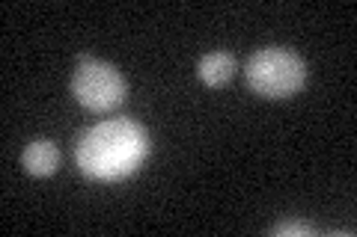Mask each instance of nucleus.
I'll return each mask as SVG.
<instances>
[{
  "label": "nucleus",
  "mask_w": 357,
  "mask_h": 237,
  "mask_svg": "<svg viewBox=\"0 0 357 237\" xmlns=\"http://www.w3.org/2000/svg\"><path fill=\"white\" fill-rule=\"evenodd\" d=\"M149 157V133L134 119H105L89 128L75 149L81 172L96 181H122Z\"/></svg>",
  "instance_id": "obj_1"
},
{
  "label": "nucleus",
  "mask_w": 357,
  "mask_h": 237,
  "mask_svg": "<svg viewBox=\"0 0 357 237\" xmlns=\"http://www.w3.org/2000/svg\"><path fill=\"white\" fill-rule=\"evenodd\" d=\"M126 77L110 63L102 60H81L72 74V95L77 104H84L93 113H107L126 101Z\"/></svg>",
  "instance_id": "obj_3"
},
{
  "label": "nucleus",
  "mask_w": 357,
  "mask_h": 237,
  "mask_svg": "<svg viewBox=\"0 0 357 237\" xmlns=\"http://www.w3.org/2000/svg\"><path fill=\"white\" fill-rule=\"evenodd\" d=\"M232 74H236V56L227 51L206 54L203 60L197 63V77L206 86H227L232 81Z\"/></svg>",
  "instance_id": "obj_5"
},
{
  "label": "nucleus",
  "mask_w": 357,
  "mask_h": 237,
  "mask_svg": "<svg viewBox=\"0 0 357 237\" xmlns=\"http://www.w3.org/2000/svg\"><path fill=\"white\" fill-rule=\"evenodd\" d=\"M248 86L262 98H292L307 83L304 60L289 48H262L248 60Z\"/></svg>",
  "instance_id": "obj_2"
},
{
  "label": "nucleus",
  "mask_w": 357,
  "mask_h": 237,
  "mask_svg": "<svg viewBox=\"0 0 357 237\" xmlns=\"http://www.w3.org/2000/svg\"><path fill=\"white\" fill-rule=\"evenodd\" d=\"M21 163H24L27 175H36V178H45V175H54L60 166V152L57 145L51 140H33L24 154H21Z\"/></svg>",
  "instance_id": "obj_4"
},
{
  "label": "nucleus",
  "mask_w": 357,
  "mask_h": 237,
  "mask_svg": "<svg viewBox=\"0 0 357 237\" xmlns=\"http://www.w3.org/2000/svg\"><path fill=\"white\" fill-rule=\"evenodd\" d=\"M277 237H310L312 234V225L307 222H283V225H277L274 229Z\"/></svg>",
  "instance_id": "obj_6"
}]
</instances>
